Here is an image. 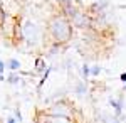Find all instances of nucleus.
I'll use <instances>...</instances> for the list:
<instances>
[{
	"instance_id": "nucleus-1",
	"label": "nucleus",
	"mask_w": 126,
	"mask_h": 123,
	"mask_svg": "<svg viewBox=\"0 0 126 123\" xmlns=\"http://www.w3.org/2000/svg\"><path fill=\"white\" fill-rule=\"evenodd\" d=\"M72 24L61 12H56L47 20V36L54 46H66L72 39Z\"/></svg>"
},
{
	"instance_id": "nucleus-2",
	"label": "nucleus",
	"mask_w": 126,
	"mask_h": 123,
	"mask_svg": "<svg viewBox=\"0 0 126 123\" xmlns=\"http://www.w3.org/2000/svg\"><path fill=\"white\" fill-rule=\"evenodd\" d=\"M46 113L50 116H61V118H69V120H76L74 116V106L69 104V101H56L52 103L49 108H46Z\"/></svg>"
},
{
	"instance_id": "nucleus-3",
	"label": "nucleus",
	"mask_w": 126,
	"mask_h": 123,
	"mask_svg": "<svg viewBox=\"0 0 126 123\" xmlns=\"http://www.w3.org/2000/svg\"><path fill=\"white\" fill-rule=\"evenodd\" d=\"M22 36H24V41L27 44H35L40 37H42V30L40 27L35 24V22H30V20H25L22 24Z\"/></svg>"
},
{
	"instance_id": "nucleus-4",
	"label": "nucleus",
	"mask_w": 126,
	"mask_h": 123,
	"mask_svg": "<svg viewBox=\"0 0 126 123\" xmlns=\"http://www.w3.org/2000/svg\"><path fill=\"white\" fill-rule=\"evenodd\" d=\"M93 17L86 14V12H82V10H79L78 14L71 19V24H72V27H78V29H91L93 25Z\"/></svg>"
},
{
	"instance_id": "nucleus-5",
	"label": "nucleus",
	"mask_w": 126,
	"mask_h": 123,
	"mask_svg": "<svg viewBox=\"0 0 126 123\" xmlns=\"http://www.w3.org/2000/svg\"><path fill=\"white\" fill-rule=\"evenodd\" d=\"M35 123H76V120L61 118V116H50L46 113V110H37L35 113Z\"/></svg>"
},
{
	"instance_id": "nucleus-6",
	"label": "nucleus",
	"mask_w": 126,
	"mask_h": 123,
	"mask_svg": "<svg viewBox=\"0 0 126 123\" xmlns=\"http://www.w3.org/2000/svg\"><path fill=\"white\" fill-rule=\"evenodd\" d=\"M35 71H37V73H42V71L46 73V71H47V69H46V61H44L42 57H37V61H35Z\"/></svg>"
},
{
	"instance_id": "nucleus-7",
	"label": "nucleus",
	"mask_w": 126,
	"mask_h": 123,
	"mask_svg": "<svg viewBox=\"0 0 126 123\" xmlns=\"http://www.w3.org/2000/svg\"><path fill=\"white\" fill-rule=\"evenodd\" d=\"M111 106L116 110V116H119V115H121V111H123V101H121V100H119V101L111 100Z\"/></svg>"
},
{
	"instance_id": "nucleus-8",
	"label": "nucleus",
	"mask_w": 126,
	"mask_h": 123,
	"mask_svg": "<svg viewBox=\"0 0 126 123\" xmlns=\"http://www.w3.org/2000/svg\"><path fill=\"white\" fill-rule=\"evenodd\" d=\"M5 66L9 67V69H12V71H17V69H20V62L17 59H10V61H7Z\"/></svg>"
},
{
	"instance_id": "nucleus-9",
	"label": "nucleus",
	"mask_w": 126,
	"mask_h": 123,
	"mask_svg": "<svg viewBox=\"0 0 126 123\" xmlns=\"http://www.w3.org/2000/svg\"><path fill=\"white\" fill-rule=\"evenodd\" d=\"M7 81H9L10 84H19V81H20V78L17 74H10L9 78H7Z\"/></svg>"
},
{
	"instance_id": "nucleus-10",
	"label": "nucleus",
	"mask_w": 126,
	"mask_h": 123,
	"mask_svg": "<svg viewBox=\"0 0 126 123\" xmlns=\"http://www.w3.org/2000/svg\"><path fill=\"white\" fill-rule=\"evenodd\" d=\"M5 17H7V12H5V9H3V5H2V2H0V25L3 24V20H5Z\"/></svg>"
},
{
	"instance_id": "nucleus-11",
	"label": "nucleus",
	"mask_w": 126,
	"mask_h": 123,
	"mask_svg": "<svg viewBox=\"0 0 126 123\" xmlns=\"http://www.w3.org/2000/svg\"><path fill=\"white\" fill-rule=\"evenodd\" d=\"M82 74H84V78H89V76H91V67L87 66V64L82 66Z\"/></svg>"
},
{
	"instance_id": "nucleus-12",
	"label": "nucleus",
	"mask_w": 126,
	"mask_h": 123,
	"mask_svg": "<svg viewBox=\"0 0 126 123\" xmlns=\"http://www.w3.org/2000/svg\"><path fill=\"white\" fill-rule=\"evenodd\" d=\"M99 73H101V67L99 66H93L91 67V76H97Z\"/></svg>"
},
{
	"instance_id": "nucleus-13",
	"label": "nucleus",
	"mask_w": 126,
	"mask_h": 123,
	"mask_svg": "<svg viewBox=\"0 0 126 123\" xmlns=\"http://www.w3.org/2000/svg\"><path fill=\"white\" fill-rule=\"evenodd\" d=\"M14 118H15V120H17V122H22V115H20V110H15V116H14Z\"/></svg>"
},
{
	"instance_id": "nucleus-14",
	"label": "nucleus",
	"mask_w": 126,
	"mask_h": 123,
	"mask_svg": "<svg viewBox=\"0 0 126 123\" xmlns=\"http://www.w3.org/2000/svg\"><path fill=\"white\" fill-rule=\"evenodd\" d=\"M3 71H5V62L0 61V74H3Z\"/></svg>"
},
{
	"instance_id": "nucleus-15",
	"label": "nucleus",
	"mask_w": 126,
	"mask_h": 123,
	"mask_svg": "<svg viewBox=\"0 0 126 123\" xmlns=\"http://www.w3.org/2000/svg\"><path fill=\"white\" fill-rule=\"evenodd\" d=\"M119 79H121V81L125 83V89H126V73H123V74L119 76Z\"/></svg>"
},
{
	"instance_id": "nucleus-16",
	"label": "nucleus",
	"mask_w": 126,
	"mask_h": 123,
	"mask_svg": "<svg viewBox=\"0 0 126 123\" xmlns=\"http://www.w3.org/2000/svg\"><path fill=\"white\" fill-rule=\"evenodd\" d=\"M15 122H17L15 118H9V120H7V122H5V123H15Z\"/></svg>"
},
{
	"instance_id": "nucleus-17",
	"label": "nucleus",
	"mask_w": 126,
	"mask_h": 123,
	"mask_svg": "<svg viewBox=\"0 0 126 123\" xmlns=\"http://www.w3.org/2000/svg\"><path fill=\"white\" fill-rule=\"evenodd\" d=\"M2 81H5V76L3 74H0V83H2Z\"/></svg>"
},
{
	"instance_id": "nucleus-18",
	"label": "nucleus",
	"mask_w": 126,
	"mask_h": 123,
	"mask_svg": "<svg viewBox=\"0 0 126 123\" xmlns=\"http://www.w3.org/2000/svg\"><path fill=\"white\" fill-rule=\"evenodd\" d=\"M59 2H67V0H59Z\"/></svg>"
}]
</instances>
